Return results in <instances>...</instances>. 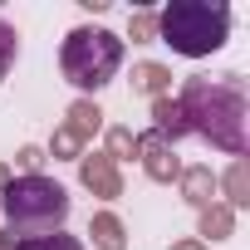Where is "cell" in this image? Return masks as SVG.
<instances>
[{
	"label": "cell",
	"instance_id": "obj_1",
	"mask_svg": "<svg viewBox=\"0 0 250 250\" xmlns=\"http://www.w3.org/2000/svg\"><path fill=\"white\" fill-rule=\"evenodd\" d=\"M177 108H182V123L191 133H201L206 143L226 147L230 157L245 152V123H250L245 113L250 108H245V79L240 74H221V79L196 74V79H187Z\"/></svg>",
	"mask_w": 250,
	"mask_h": 250
},
{
	"label": "cell",
	"instance_id": "obj_2",
	"mask_svg": "<svg viewBox=\"0 0 250 250\" xmlns=\"http://www.w3.org/2000/svg\"><path fill=\"white\" fill-rule=\"evenodd\" d=\"M157 35L162 44H172L187 59L216 54L230 35V5H211V0H172L157 15Z\"/></svg>",
	"mask_w": 250,
	"mask_h": 250
},
{
	"label": "cell",
	"instance_id": "obj_3",
	"mask_svg": "<svg viewBox=\"0 0 250 250\" xmlns=\"http://www.w3.org/2000/svg\"><path fill=\"white\" fill-rule=\"evenodd\" d=\"M0 206H5V221L20 240L30 235H49L69 221V191L49 177H15L0 191Z\"/></svg>",
	"mask_w": 250,
	"mask_h": 250
},
{
	"label": "cell",
	"instance_id": "obj_4",
	"mask_svg": "<svg viewBox=\"0 0 250 250\" xmlns=\"http://www.w3.org/2000/svg\"><path fill=\"white\" fill-rule=\"evenodd\" d=\"M123 64V40L113 30H98V25H79L69 30L64 49H59V69L74 88H103Z\"/></svg>",
	"mask_w": 250,
	"mask_h": 250
},
{
	"label": "cell",
	"instance_id": "obj_5",
	"mask_svg": "<svg viewBox=\"0 0 250 250\" xmlns=\"http://www.w3.org/2000/svg\"><path fill=\"white\" fill-rule=\"evenodd\" d=\"M152 113H157V138H162V143L187 133V123H182V108H177L172 98H157V103H152Z\"/></svg>",
	"mask_w": 250,
	"mask_h": 250
},
{
	"label": "cell",
	"instance_id": "obj_6",
	"mask_svg": "<svg viewBox=\"0 0 250 250\" xmlns=\"http://www.w3.org/2000/svg\"><path fill=\"white\" fill-rule=\"evenodd\" d=\"M143 147H147V172H152L157 182L177 177V162H167V143H162V138H147Z\"/></svg>",
	"mask_w": 250,
	"mask_h": 250
},
{
	"label": "cell",
	"instance_id": "obj_7",
	"mask_svg": "<svg viewBox=\"0 0 250 250\" xmlns=\"http://www.w3.org/2000/svg\"><path fill=\"white\" fill-rule=\"evenodd\" d=\"M15 250H83L74 235L64 230H49V235H30V240H15Z\"/></svg>",
	"mask_w": 250,
	"mask_h": 250
},
{
	"label": "cell",
	"instance_id": "obj_8",
	"mask_svg": "<svg viewBox=\"0 0 250 250\" xmlns=\"http://www.w3.org/2000/svg\"><path fill=\"white\" fill-rule=\"evenodd\" d=\"M83 182H88V187H98L103 196H113V191H118V177L108 172V162H103V157H93V162H83Z\"/></svg>",
	"mask_w": 250,
	"mask_h": 250
},
{
	"label": "cell",
	"instance_id": "obj_9",
	"mask_svg": "<svg viewBox=\"0 0 250 250\" xmlns=\"http://www.w3.org/2000/svg\"><path fill=\"white\" fill-rule=\"evenodd\" d=\"M211 191H216V177H211L206 167H191V172H187V196H191L196 206H206Z\"/></svg>",
	"mask_w": 250,
	"mask_h": 250
},
{
	"label": "cell",
	"instance_id": "obj_10",
	"mask_svg": "<svg viewBox=\"0 0 250 250\" xmlns=\"http://www.w3.org/2000/svg\"><path fill=\"white\" fill-rule=\"evenodd\" d=\"M93 240H98L103 250H123V226H118L113 216H98V221H93Z\"/></svg>",
	"mask_w": 250,
	"mask_h": 250
},
{
	"label": "cell",
	"instance_id": "obj_11",
	"mask_svg": "<svg viewBox=\"0 0 250 250\" xmlns=\"http://www.w3.org/2000/svg\"><path fill=\"white\" fill-rule=\"evenodd\" d=\"M15 49H20V40H15V30L0 20V79L10 74V64H15Z\"/></svg>",
	"mask_w": 250,
	"mask_h": 250
},
{
	"label": "cell",
	"instance_id": "obj_12",
	"mask_svg": "<svg viewBox=\"0 0 250 250\" xmlns=\"http://www.w3.org/2000/svg\"><path fill=\"white\" fill-rule=\"evenodd\" d=\"M226 191H230V201L235 206H245L250 196H245V157H235V167H230V177H226Z\"/></svg>",
	"mask_w": 250,
	"mask_h": 250
},
{
	"label": "cell",
	"instance_id": "obj_13",
	"mask_svg": "<svg viewBox=\"0 0 250 250\" xmlns=\"http://www.w3.org/2000/svg\"><path fill=\"white\" fill-rule=\"evenodd\" d=\"M201 230H206L211 240H221V235L230 230V211H221V206H216V211H206V221H201Z\"/></svg>",
	"mask_w": 250,
	"mask_h": 250
},
{
	"label": "cell",
	"instance_id": "obj_14",
	"mask_svg": "<svg viewBox=\"0 0 250 250\" xmlns=\"http://www.w3.org/2000/svg\"><path fill=\"white\" fill-rule=\"evenodd\" d=\"M162 79H167V69H157V64H143V69H138V88H147V93H157Z\"/></svg>",
	"mask_w": 250,
	"mask_h": 250
},
{
	"label": "cell",
	"instance_id": "obj_15",
	"mask_svg": "<svg viewBox=\"0 0 250 250\" xmlns=\"http://www.w3.org/2000/svg\"><path fill=\"white\" fill-rule=\"evenodd\" d=\"M93 128H98V108L79 103V108H74V133H93Z\"/></svg>",
	"mask_w": 250,
	"mask_h": 250
},
{
	"label": "cell",
	"instance_id": "obj_16",
	"mask_svg": "<svg viewBox=\"0 0 250 250\" xmlns=\"http://www.w3.org/2000/svg\"><path fill=\"white\" fill-rule=\"evenodd\" d=\"M152 30H157V20H152V15H138V20H133V35H138V40H147Z\"/></svg>",
	"mask_w": 250,
	"mask_h": 250
},
{
	"label": "cell",
	"instance_id": "obj_17",
	"mask_svg": "<svg viewBox=\"0 0 250 250\" xmlns=\"http://www.w3.org/2000/svg\"><path fill=\"white\" fill-rule=\"evenodd\" d=\"M20 167H25V177H35V167H40V152H35V147H25V152H20Z\"/></svg>",
	"mask_w": 250,
	"mask_h": 250
},
{
	"label": "cell",
	"instance_id": "obj_18",
	"mask_svg": "<svg viewBox=\"0 0 250 250\" xmlns=\"http://www.w3.org/2000/svg\"><path fill=\"white\" fill-rule=\"evenodd\" d=\"M177 250H201V245H191V240H187V245H177Z\"/></svg>",
	"mask_w": 250,
	"mask_h": 250
},
{
	"label": "cell",
	"instance_id": "obj_19",
	"mask_svg": "<svg viewBox=\"0 0 250 250\" xmlns=\"http://www.w3.org/2000/svg\"><path fill=\"white\" fill-rule=\"evenodd\" d=\"M0 187H5V167H0Z\"/></svg>",
	"mask_w": 250,
	"mask_h": 250
}]
</instances>
